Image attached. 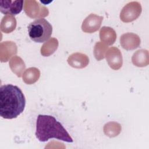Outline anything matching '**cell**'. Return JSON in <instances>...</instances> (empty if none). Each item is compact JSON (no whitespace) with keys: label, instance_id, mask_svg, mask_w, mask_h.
Here are the masks:
<instances>
[{"label":"cell","instance_id":"1","mask_svg":"<svg viewBox=\"0 0 149 149\" xmlns=\"http://www.w3.org/2000/svg\"><path fill=\"white\" fill-rule=\"evenodd\" d=\"M26 98L17 86L10 84L0 87V115L4 119L17 118L24 111Z\"/></svg>","mask_w":149,"mask_h":149},{"label":"cell","instance_id":"2","mask_svg":"<svg viewBox=\"0 0 149 149\" xmlns=\"http://www.w3.org/2000/svg\"><path fill=\"white\" fill-rule=\"evenodd\" d=\"M36 136L41 142L55 138L68 143H72L71 137L66 129L55 117L48 115H38L36 120Z\"/></svg>","mask_w":149,"mask_h":149},{"label":"cell","instance_id":"3","mask_svg":"<svg viewBox=\"0 0 149 149\" xmlns=\"http://www.w3.org/2000/svg\"><path fill=\"white\" fill-rule=\"evenodd\" d=\"M29 36L36 42H44L51 36L52 26L44 18L37 19L31 22L27 27Z\"/></svg>","mask_w":149,"mask_h":149},{"label":"cell","instance_id":"4","mask_svg":"<svg viewBox=\"0 0 149 149\" xmlns=\"http://www.w3.org/2000/svg\"><path fill=\"white\" fill-rule=\"evenodd\" d=\"M23 6V1L22 0L0 1V11L5 15H17L22 10Z\"/></svg>","mask_w":149,"mask_h":149},{"label":"cell","instance_id":"5","mask_svg":"<svg viewBox=\"0 0 149 149\" xmlns=\"http://www.w3.org/2000/svg\"><path fill=\"white\" fill-rule=\"evenodd\" d=\"M102 19V17L97 16L94 14H91L83 21L82 30L84 31L90 33L97 30L101 25Z\"/></svg>","mask_w":149,"mask_h":149}]
</instances>
